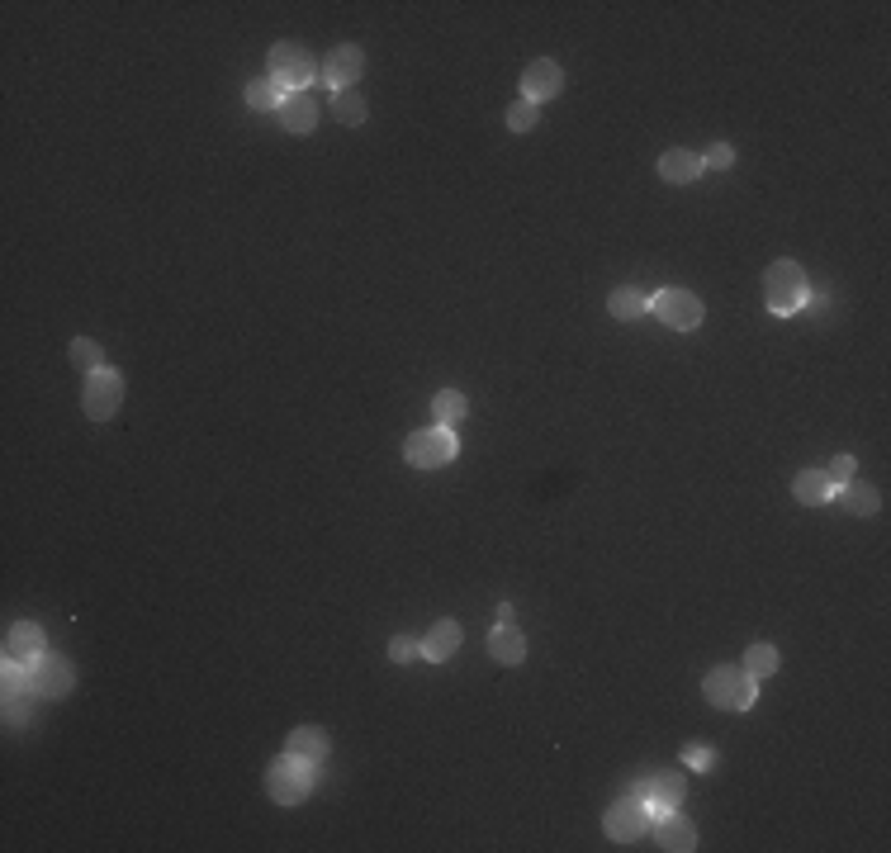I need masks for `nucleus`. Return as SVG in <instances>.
Wrapping results in <instances>:
<instances>
[{
    "instance_id": "f257e3e1",
    "label": "nucleus",
    "mask_w": 891,
    "mask_h": 853,
    "mask_svg": "<svg viewBox=\"0 0 891 853\" xmlns=\"http://www.w3.org/2000/svg\"><path fill=\"white\" fill-rule=\"evenodd\" d=\"M702 692L711 697V707H721V711H749L754 702H759V678H754V673H745V664H721V669L707 673Z\"/></svg>"
},
{
    "instance_id": "f03ea898",
    "label": "nucleus",
    "mask_w": 891,
    "mask_h": 853,
    "mask_svg": "<svg viewBox=\"0 0 891 853\" xmlns=\"http://www.w3.org/2000/svg\"><path fill=\"white\" fill-rule=\"evenodd\" d=\"M764 299H768V313H778V318L797 313L801 304L811 299V290H806V275H801L797 261H773V266H768Z\"/></svg>"
},
{
    "instance_id": "7ed1b4c3",
    "label": "nucleus",
    "mask_w": 891,
    "mask_h": 853,
    "mask_svg": "<svg viewBox=\"0 0 891 853\" xmlns=\"http://www.w3.org/2000/svg\"><path fill=\"white\" fill-rule=\"evenodd\" d=\"M309 787H313V763L294 759V754H280V759L266 768V792H271V801H280V806H299V801L309 797Z\"/></svg>"
},
{
    "instance_id": "20e7f679",
    "label": "nucleus",
    "mask_w": 891,
    "mask_h": 853,
    "mask_svg": "<svg viewBox=\"0 0 891 853\" xmlns=\"http://www.w3.org/2000/svg\"><path fill=\"white\" fill-rule=\"evenodd\" d=\"M313 76H318V67L299 43H275L271 48V81L285 95H304V86H313Z\"/></svg>"
},
{
    "instance_id": "39448f33",
    "label": "nucleus",
    "mask_w": 891,
    "mask_h": 853,
    "mask_svg": "<svg viewBox=\"0 0 891 853\" xmlns=\"http://www.w3.org/2000/svg\"><path fill=\"white\" fill-rule=\"evenodd\" d=\"M81 403H86V418L91 422H110L114 413H119V403H124V375H119L114 365L86 375V394H81Z\"/></svg>"
},
{
    "instance_id": "423d86ee",
    "label": "nucleus",
    "mask_w": 891,
    "mask_h": 853,
    "mask_svg": "<svg viewBox=\"0 0 891 853\" xmlns=\"http://www.w3.org/2000/svg\"><path fill=\"white\" fill-rule=\"evenodd\" d=\"M455 451H460V446H455L451 427H427V432H413V436H408V446H403L408 465H418V470H441V465H451Z\"/></svg>"
},
{
    "instance_id": "0eeeda50",
    "label": "nucleus",
    "mask_w": 891,
    "mask_h": 853,
    "mask_svg": "<svg viewBox=\"0 0 891 853\" xmlns=\"http://www.w3.org/2000/svg\"><path fill=\"white\" fill-rule=\"evenodd\" d=\"M688 792V778L678 773V768H659V773H645L636 782V797L650 806V820L664 816V811H678V801Z\"/></svg>"
},
{
    "instance_id": "6e6552de",
    "label": "nucleus",
    "mask_w": 891,
    "mask_h": 853,
    "mask_svg": "<svg viewBox=\"0 0 891 853\" xmlns=\"http://www.w3.org/2000/svg\"><path fill=\"white\" fill-rule=\"evenodd\" d=\"M602 830L617 839V844H636L645 830H650V806L631 792V797H621L607 806V816H602Z\"/></svg>"
},
{
    "instance_id": "1a4fd4ad",
    "label": "nucleus",
    "mask_w": 891,
    "mask_h": 853,
    "mask_svg": "<svg viewBox=\"0 0 891 853\" xmlns=\"http://www.w3.org/2000/svg\"><path fill=\"white\" fill-rule=\"evenodd\" d=\"M650 313H655L664 327H673V332H692L707 309H702V299L688 290H659L655 299H650Z\"/></svg>"
},
{
    "instance_id": "9d476101",
    "label": "nucleus",
    "mask_w": 891,
    "mask_h": 853,
    "mask_svg": "<svg viewBox=\"0 0 891 853\" xmlns=\"http://www.w3.org/2000/svg\"><path fill=\"white\" fill-rule=\"evenodd\" d=\"M76 688V669H72V659H62V654H43L34 664V692L38 697H67V692Z\"/></svg>"
},
{
    "instance_id": "9b49d317",
    "label": "nucleus",
    "mask_w": 891,
    "mask_h": 853,
    "mask_svg": "<svg viewBox=\"0 0 891 853\" xmlns=\"http://www.w3.org/2000/svg\"><path fill=\"white\" fill-rule=\"evenodd\" d=\"M560 91H564L560 62H550V57H536L527 72H522V100H531V105H541V100H555Z\"/></svg>"
},
{
    "instance_id": "f8f14e48",
    "label": "nucleus",
    "mask_w": 891,
    "mask_h": 853,
    "mask_svg": "<svg viewBox=\"0 0 891 853\" xmlns=\"http://www.w3.org/2000/svg\"><path fill=\"white\" fill-rule=\"evenodd\" d=\"M361 72H365V53L356 43H342V48H332L328 67H323V81H328L332 95H337V91H351V86L361 81Z\"/></svg>"
},
{
    "instance_id": "ddd939ff",
    "label": "nucleus",
    "mask_w": 891,
    "mask_h": 853,
    "mask_svg": "<svg viewBox=\"0 0 891 853\" xmlns=\"http://www.w3.org/2000/svg\"><path fill=\"white\" fill-rule=\"evenodd\" d=\"M0 650H5V659H15V664H29V669H34L38 659L48 654V645H43V631H38L34 621H15V626L5 631V645H0Z\"/></svg>"
},
{
    "instance_id": "4468645a",
    "label": "nucleus",
    "mask_w": 891,
    "mask_h": 853,
    "mask_svg": "<svg viewBox=\"0 0 891 853\" xmlns=\"http://www.w3.org/2000/svg\"><path fill=\"white\" fill-rule=\"evenodd\" d=\"M650 825H655L659 849H669V853H692V849H697V830H692L688 816H678V811H664V816H655Z\"/></svg>"
},
{
    "instance_id": "2eb2a0df",
    "label": "nucleus",
    "mask_w": 891,
    "mask_h": 853,
    "mask_svg": "<svg viewBox=\"0 0 891 853\" xmlns=\"http://www.w3.org/2000/svg\"><path fill=\"white\" fill-rule=\"evenodd\" d=\"M707 166H702V157L697 152H688V147H669L664 157H659V176L669 185H692L697 176H702Z\"/></svg>"
},
{
    "instance_id": "dca6fc26",
    "label": "nucleus",
    "mask_w": 891,
    "mask_h": 853,
    "mask_svg": "<svg viewBox=\"0 0 891 853\" xmlns=\"http://www.w3.org/2000/svg\"><path fill=\"white\" fill-rule=\"evenodd\" d=\"M285 754H294V759H304V763H323V754H328V735L318 726H299L290 730V740H285Z\"/></svg>"
},
{
    "instance_id": "f3484780",
    "label": "nucleus",
    "mask_w": 891,
    "mask_h": 853,
    "mask_svg": "<svg viewBox=\"0 0 891 853\" xmlns=\"http://www.w3.org/2000/svg\"><path fill=\"white\" fill-rule=\"evenodd\" d=\"M835 498V508H844L849 517H873L877 508H882V498H877V489H868V484H844V489H835L830 493Z\"/></svg>"
},
{
    "instance_id": "a211bd4d",
    "label": "nucleus",
    "mask_w": 891,
    "mask_h": 853,
    "mask_svg": "<svg viewBox=\"0 0 891 853\" xmlns=\"http://www.w3.org/2000/svg\"><path fill=\"white\" fill-rule=\"evenodd\" d=\"M455 650H460V626L455 621H437L427 631V640H422V659H432V664H446Z\"/></svg>"
},
{
    "instance_id": "6ab92c4d",
    "label": "nucleus",
    "mask_w": 891,
    "mask_h": 853,
    "mask_svg": "<svg viewBox=\"0 0 891 853\" xmlns=\"http://www.w3.org/2000/svg\"><path fill=\"white\" fill-rule=\"evenodd\" d=\"M280 124L290 128V133H313L318 124V105H313V95H285V105H280Z\"/></svg>"
},
{
    "instance_id": "aec40b11",
    "label": "nucleus",
    "mask_w": 891,
    "mask_h": 853,
    "mask_svg": "<svg viewBox=\"0 0 891 853\" xmlns=\"http://www.w3.org/2000/svg\"><path fill=\"white\" fill-rule=\"evenodd\" d=\"M489 654L493 659H498V664H522V659H527V640H522V631H517V626H498V631H493L489 636Z\"/></svg>"
},
{
    "instance_id": "412c9836",
    "label": "nucleus",
    "mask_w": 891,
    "mask_h": 853,
    "mask_svg": "<svg viewBox=\"0 0 891 853\" xmlns=\"http://www.w3.org/2000/svg\"><path fill=\"white\" fill-rule=\"evenodd\" d=\"M607 313H612L617 323H636V318L650 313V299L640 290H631V285H621V290H612V299H607Z\"/></svg>"
},
{
    "instance_id": "4be33fe9",
    "label": "nucleus",
    "mask_w": 891,
    "mask_h": 853,
    "mask_svg": "<svg viewBox=\"0 0 891 853\" xmlns=\"http://www.w3.org/2000/svg\"><path fill=\"white\" fill-rule=\"evenodd\" d=\"M792 493H797V503H806V508H820V503H830V479L820 470H801L797 479H792Z\"/></svg>"
},
{
    "instance_id": "5701e85b",
    "label": "nucleus",
    "mask_w": 891,
    "mask_h": 853,
    "mask_svg": "<svg viewBox=\"0 0 891 853\" xmlns=\"http://www.w3.org/2000/svg\"><path fill=\"white\" fill-rule=\"evenodd\" d=\"M247 105H252L256 114H280V105H285V91L275 86L271 76H261V81H252V86H247Z\"/></svg>"
},
{
    "instance_id": "b1692460",
    "label": "nucleus",
    "mask_w": 891,
    "mask_h": 853,
    "mask_svg": "<svg viewBox=\"0 0 891 853\" xmlns=\"http://www.w3.org/2000/svg\"><path fill=\"white\" fill-rule=\"evenodd\" d=\"M432 413H437V422L441 427H455V422L470 413V399L460 394V389H441L437 399H432Z\"/></svg>"
},
{
    "instance_id": "393cba45",
    "label": "nucleus",
    "mask_w": 891,
    "mask_h": 853,
    "mask_svg": "<svg viewBox=\"0 0 891 853\" xmlns=\"http://www.w3.org/2000/svg\"><path fill=\"white\" fill-rule=\"evenodd\" d=\"M0 688H5V697H29V688H34V669H29V664H15V659H5V669H0Z\"/></svg>"
},
{
    "instance_id": "a878e982",
    "label": "nucleus",
    "mask_w": 891,
    "mask_h": 853,
    "mask_svg": "<svg viewBox=\"0 0 891 853\" xmlns=\"http://www.w3.org/2000/svg\"><path fill=\"white\" fill-rule=\"evenodd\" d=\"M72 365H76V370H86V375L105 370V346L91 342V337H76V342H72Z\"/></svg>"
},
{
    "instance_id": "bb28decb",
    "label": "nucleus",
    "mask_w": 891,
    "mask_h": 853,
    "mask_svg": "<svg viewBox=\"0 0 891 853\" xmlns=\"http://www.w3.org/2000/svg\"><path fill=\"white\" fill-rule=\"evenodd\" d=\"M332 114H337L346 128H356V124H365V100L356 91H337L332 95Z\"/></svg>"
},
{
    "instance_id": "cd10ccee",
    "label": "nucleus",
    "mask_w": 891,
    "mask_h": 853,
    "mask_svg": "<svg viewBox=\"0 0 891 853\" xmlns=\"http://www.w3.org/2000/svg\"><path fill=\"white\" fill-rule=\"evenodd\" d=\"M778 650L773 645H749V654H745V673H754V678H773L778 673Z\"/></svg>"
},
{
    "instance_id": "c85d7f7f",
    "label": "nucleus",
    "mask_w": 891,
    "mask_h": 853,
    "mask_svg": "<svg viewBox=\"0 0 891 853\" xmlns=\"http://www.w3.org/2000/svg\"><path fill=\"white\" fill-rule=\"evenodd\" d=\"M825 479H830V489H844V484H854V474H858V460L854 455H835L830 465H825Z\"/></svg>"
},
{
    "instance_id": "c756f323",
    "label": "nucleus",
    "mask_w": 891,
    "mask_h": 853,
    "mask_svg": "<svg viewBox=\"0 0 891 853\" xmlns=\"http://www.w3.org/2000/svg\"><path fill=\"white\" fill-rule=\"evenodd\" d=\"M536 119H541V105H531V100H517V105L508 109V128H512V133H531Z\"/></svg>"
},
{
    "instance_id": "7c9ffc66",
    "label": "nucleus",
    "mask_w": 891,
    "mask_h": 853,
    "mask_svg": "<svg viewBox=\"0 0 891 853\" xmlns=\"http://www.w3.org/2000/svg\"><path fill=\"white\" fill-rule=\"evenodd\" d=\"M389 659L394 664H413V659H422V645L413 636H394L389 640Z\"/></svg>"
},
{
    "instance_id": "2f4dec72",
    "label": "nucleus",
    "mask_w": 891,
    "mask_h": 853,
    "mask_svg": "<svg viewBox=\"0 0 891 853\" xmlns=\"http://www.w3.org/2000/svg\"><path fill=\"white\" fill-rule=\"evenodd\" d=\"M711 763H716V749H707V745L683 749V768H702V773H711Z\"/></svg>"
},
{
    "instance_id": "473e14b6",
    "label": "nucleus",
    "mask_w": 891,
    "mask_h": 853,
    "mask_svg": "<svg viewBox=\"0 0 891 853\" xmlns=\"http://www.w3.org/2000/svg\"><path fill=\"white\" fill-rule=\"evenodd\" d=\"M730 162H735V147L730 143H711V152L702 157V166H711V171H726Z\"/></svg>"
},
{
    "instance_id": "72a5a7b5",
    "label": "nucleus",
    "mask_w": 891,
    "mask_h": 853,
    "mask_svg": "<svg viewBox=\"0 0 891 853\" xmlns=\"http://www.w3.org/2000/svg\"><path fill=\"white\" fill-rule=\"evenodd\" d=\"M19 721H29V707H24V697H5V726H19Z\"/></svg>"
},
{
    "instance_id": "f704fd0d",
    "label": "nucleus",
    "mask_w": 891,
    "mask_h": 853,
    "mask_svg": "<svg viewBox=\"0 0 891 853\" xmlns=\"http://www.w3.org/2000/svg\"><path fill=\"white\" fill-rule=\"evenodd\" d=\"M498 626H512V602H498Z\"/></svg>"
}]
</instances>
